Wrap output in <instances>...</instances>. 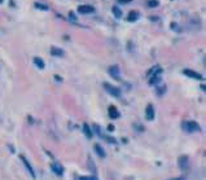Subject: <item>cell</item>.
<instances>
[{
	"label": "cell",
	"instance_id": "6da1fadb",
	"mask_svg": "<svg viewBox=\"0 0 206 180\" xmlns=\"http://www.w3.org/2000/svg\"><path fill=\"white\" fill-rule=\"evenodd\" d=\"M104 88L106 89V92L109 93V95L114 96V97H119L120 96V89L114 87V86L109 84V83H104Z\"/></svg>",
	"mask_w": 206,
	"mask_h": 180
},
{
	"label": "cell",
	"instance_id": "7a4b0ae2",
	"mask_svg": "<svg viewBox=\"0 0 206 180\" xmlns=\"http://www.w3.org/2000/svg\"><path fill=\"white\" fill-rule=\"evenodd\" d=\"M185 131L188 132H196V131H200V126H198L197 122H193V120H189V122H185L183 124Z\"/></svg>",
	"mask_w": 206,
	"mask_h": 180
},
{
	"label": "cell",
	"instance_id": "3957f363",
	"mask_svg": "<svg viewBox=\"0 0 206 180\" xmlns=\"http://www.w3.org/2000/svg\"><path fill=\"white\" fill-rule=\"evenodd\" d=\"M109 74H110L112 78H114V79L119 80L120 79V71H119V68L117 65H113L109 68Z\"/></svg>",
	"mask_w": 206,
	"mask_h": 180
},
{
	"label": "cell",
	"instance_id": "277c9868",
	"mask_svg": "<svg viewBox=\"0 0 206 180\" xmlns=\"http://www.w3.org/2000/svg\"><path fill=\"white\" fill-rule=\"evenodd\" d=\"M78 12H79L80 14H89V13H92V12H95V8H93L92 5H87V4H84V5L78 7Z\"/></svg>",
	"mask_w": 206,
	"mask_h": 180
},
{
	"label": "cell",
	"instance_id": "5b68a950",
	"mask_svg": "<svg viewBox=\"0 0 206 180\" xmlns=\"http://www.w3.org/2000/svg\"><path fill=\"white\" fill-rule=\"evenodd\" d=\"M183 73H184L187 77L193 78V79H198V80H201V79H202V75H201V74H198V73H196V71H193V70L184 69V70H183Z\"/></svg>",
	"mask_w": 206,
	"mask_h": 180
},
{
	"label": "cell",
	"instance_id": "8992f818",
	"mask_svg": "<svg viewBox=\"0 0 206 180\" xmlns=\"http://www.w3.org/2000/svg\"><path fill=\"white\" fill-rule=\"evenodd\" d=\"M145 115H147V119L148 120H153L154 119V109H153V105L149 104L145 109Z\"/></svg>",
	"mask_w": 206,
	"mask_h": 180
},
{
	"label": "cell",
	"instance_id": "52a82bcc",
	"mask_svg": "<svg viewBox=\"0 0 206 180\" xmlns=\"http://www.w3.org/2000/svg\"><path fill=\"white\" fill-rule=\"evenodd\" d=\"M52 171L56 175H58V176H61V175L64 174V169H62V166L60 165V163H57V162L52 163Z\"/></svg>",
	"mask_w": 206,
	"mask_h": 180
},
{
	"label": "cell",
	"instance_id": "ba28073f",
	"mask_svg": "<svg viewBox=\"0 0 206 180\" xmlns=\"http://www.w3.org/2000/svg\"><path fill=\"white\" fill-rule=\"evenodd\" d=\"M21 159H22V162H23V165L26 166V169H27V171H29V174L31 175V176L33 178H35V173H34V170H33V167L30 166V163H29V161H27V159L25 158V157H22L21 155Z\"/></svg>",
	"mask_w": 206,
	"mask_h": 180
},
{
	"label": "cell",
	"instance_id": "9c48e42d",
	"mask_svg": "<svg viewBox=\"0 0 206 180\" xmlns=\"http://www.w3.org/2000/svg\"><path fill=\"white\" fill-rule=\"evenodd\" d=\"M187 166H188V157L183 155V157L179 158V167H180L181 170H185Z\"/></svg>",
	"mask_w": 206,
	"mask_h": 180
},
{
	"label": "cell",
	"instance_id": "30bf717a",
	"mask_svg": "<svg viewBox=\"0 0 206 180\" xmlns=\"http://www.w3.org/2000/svg\"><path fill=\"white\" fill-rule=\"evenodd\" d=\"M109 117H110L112 119H115L119 117V113L117 110L115 106H109Z\"/></svg>",
	"mask_w": 206,
	"mask_h": 180
},
{
	"label": "cell",
	"instance_id": "8fae6325",
	"mask_svg": "<svg viewBox=\"0 0 206 180\" xmlns=\"http://www.w3.org/2000/svg\"><path fill=\"white\" fill-rule=\"evenodd\" d=\"M51 53H52L53 56H57V57L64 56V51L61 48H57V47H52V48H51Z\"/></svg>",
	"mask_w": 206,
	"mask_h": 180
},
{
	"label": "cell",
	"instance_id": "7c38bea8",
	"mask_svg": "<svg viewBox=\"0 0 206 180\" xmlns=\"http://www.w3.org/2000/svg\"><path fill=\"white\" fill-rule=\"evenodd\" d=\"M138 18H139V13L136 10H131L130 13H128V16H127V21H130V22H134Z\"/></svg>",
	"mask_w": 206,
	"mask_h": 180
},
{
	"label": "cell",
	"instance_id": "4fadbf2b",
	"mask_svg": "<svg viewBox=\"0 0 206 180\" xmlns=\"http://www.w3.org/2000/svg\"><path fill=\"white\" fill-rule=\"evenodd\" d=\"M93 148H95V152L97 153V155H99L100 158H104L105 157V152H104L103 148H101L100 144H95V147H93Z\"/></svg>",
	"mask_w": 206,
	"mask_h": 180
},
{
	"label": "cell",
	"instance_id": "5bb4252c",
	"mask_svg": "<svg viewBox=\"0 0 206 180\" xmlns=\"http://www.w3.org/2000/svg\"><path fill=\"white\" fill-rule=\"evenodd\" d=\"M159 73L161 71H158V73H154V75L150 78L149 79V84L150 86H153V84H155V83H158L159 80H161V77H159Z\"/></svg>",
	"mask_w": 206,
	"mask_h": 180
},
{
	"label": "cell",
	"instance_id": "9a60e30c",
	"mask_svg": "<svg viewBox=\"0 0 206 180\" xmlns=\"http://www.w3.org/2000/svg\"><path fill=\"white\" fill-rule=\"evenodd\" d=\"M83 132H84V135L87 136V139H91L92 138V131H91V128H89V126H88L87 123L83 124Z\"/></svg>",
	"mask_w": 206,
	"mask_h": 180
},
{
	"label": "cell",
	"instance_id": "2e32d148",
	"mask_svg": "<svg viewBox=\"0 0 206 180\" xmlns=\"http://www.w3.org/2000/svg\"><path fill=\"white\" fill-rule=\"evenodd\" d=\"M33 61H34V64L36 65L39 69H44V61H43L40 57H34Z\"/></svg>",
	"mask_w": 206,
	"mask_h": 180
},
{
	"label": "cell",
	"instance_id": "e0dca14e",
	"mask_svg": "<svg viewBox=\"0 0 206 180\" xmlns=\"http://www.w3.org/2000/svg\"><path fill=\"white\" fill-rule=\"evenodd\" d=\"M112 10H113V14H114L117 18H120V17H122V12H120L119 8L113 7V8H112Z\"/></svg>",
	"mask_w": 206,
	"mask_h": 180
},
{
	"label": "cell",
	"instance_id": "ac0fdd59",
	"mask_svg": "<svg viewBox=\"0 0 206 180\" xmlns=\"http://www.w3.org/2000/svg\"><path fill=\"white\" fill-rule=\"evenodd\" d=\"M157 5H158L157 0H149V1H148V7H150V8H154V7H157Z\"/></svg>",
	"mask_w": 206,
	"mask_h": 180
},
{
	"label": "cell",
	"instance_id": "d6986e66",
	"mask_svg": "<svg viewBox=\"0 0 206 180\" xmlns=\"http://www.w3.org/2000/svg\"><path fill=\"white\" fill-rule=\"evenodd\" d=\"M35 7L39 8V9H43V10H47V9H48V7H47L45 4H39V3H35Z\"/></svg>",
	"mask_w": 206,
	"mask_h": 180
},
{
	"label": "cell",
	"instance_id": "ffe728a7",
	"mask_svg": "<svg viewBox=\"0 0 206 180\" xmlns=\"http://www.w3.org/2000/svg\"><path fill=\"white\" fill-rule=\"evenodd\" d=\"M80 180H96L95 176H80Z\"/></svg>",
	"mask_w": 206,
	"mask_h": 180
},
{
	"label": "cell",
	"instance_id": "44dd1931",
	"mask_svg": "<svg viewBox=\"0 0 206 180\" xmlns=\"http://www.w3.org/2000/svg\"><path fill=\"white\" fill-rule=\"evenodd\" d=\"M132 0H119V3H131Z\"/></svg>",
	"mask_w": 206,
	"mask_h": 180
},
{
	"label": "cell",
	"instance_id": "7402d4cb",
	"mask_svg": "<svg viewBox=\"0 0 206 180\" xmlns=\"http://www.w3.org/2000/svg\"><path fill=\"white\" fill-rule=\"evenodd\" d=\"M108 130H109V131H113V130H114V127H113V126H109Z\"/></svg>",
	"mask_w": 206,
	"mask_h": 180
},
{
	"label": "cell",
	"instance_id": "603a6c76",
	"mask_svg": "<svg viewBox=\"0 0 206 180\" xmlns=\"http://www.w3.org/2000/svg\"><path fill=\"white\" fill-rule=\"evenodd\" d=\"M170 180H184L183 178H175V179H170Z\"/></svg>",
	"mask_w": 206,
	"mask_h": 180
}]
</instances>
